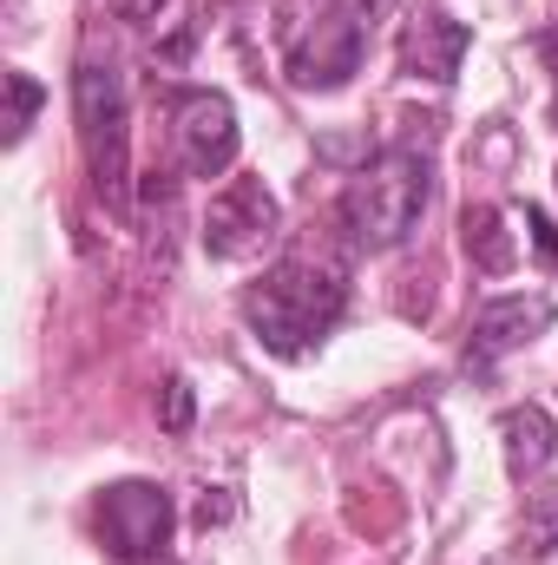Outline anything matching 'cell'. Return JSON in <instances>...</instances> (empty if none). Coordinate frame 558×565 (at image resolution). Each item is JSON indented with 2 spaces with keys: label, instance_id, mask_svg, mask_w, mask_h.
Returning a JSON list of instances; mask_svg holds the SVG:
<instances>
[{
  "label": "cell",
  "instance_id": "6da1fadb",
  "mask_svg": "<svg viewBox=\"0 0 558 565\" xmlns=\"http://www.w3.org/2000/svg\"><path fill=\"white\" fill-rule=\"evenodd\" d=\"M342 316H348V264L329 257V250H296V257L270 264L264 277L244 289V322H250V335H257L270 355H282V362L322 349V335H329Z\"/></svg>",
  "mask_w": 558,
  "mask_h": 565
},
{
  "label": "cell",
  "instance_id": "7a4b0ae2",
  "mask_svg": "<svg viewBox=\"0 0 558 565\" xmlns=\"http://www.w3.org/2000/svg\"><path fill=\"white\" fill-rule=\"evenodd\" d=\"M427 204H433V158L420 145H388L342 184L335 217H342L355 250L382 257V250H401L415 237Z\"/></svg>",
  "mask_w": 558,
  "mask_h": 565
},
{
  "label": "cell",
  "instance_id": "3957f363",
  "mask_svg": "<svg viewBox=\"0 0 558 565\" xmlns=\"http://www.w3.org/2000/svg\"><path fill=\"white\" fill-rule=\"evenodd\" d=\"M395 0H289L282 7V66L302 93H335L362 73L368 40Z\"/></svg>",
  "mask_w": 558,
  "mask_h": 565
},
{
  "label": "cell",
  "instance_id": "277c9868",
  "mask_svg": "<svg viewBox=\"0 0 558 565\" xmlns=\"http://www.w3.org/2000/svg\"><path fill=\"white\" fill-rule=\"evenodd\" d=\"M73 113H79V145L93 164V184L106 204H126V79L112 60H79L73 73Z\"/></svg>",
  "mask_w": 558,
  "mask_h": 565
},
{
  "label": "cell",
  "instance_id": "5b68a950",
  "mask_svg": "<svg viewBox=\"0 0 558 565\" xmlns=\"http://www.w3.org/2000/svg\"><path fill=\"white\" fill-rule=\"evenodd\" d=\"M93 520H99V546L112 559L144 565V559H164L171 526H178V507H171V493L158 480H119V487L99 493Z\"/></svg>",
  "mask_w": 558,
  "mask_h": 565
},
{
  "label": "cell",
  "instance_id": "8992f818",
  "mask_svg": "<svg viewBox=\"0 0 558 565\" xmlns=\"http://www.w3.org/2000/svg\"><path fill=\"white\" fill-rule=\"evenodd\" d=\"M277 237H282V211L257 178L224 184V191L211 198V211H204V250H211L217 264H250V257H264Z\"/></svg>",
  "mask_w": 558,
  "mask_h": 565
},
{
  "label": "cell",
  "instance_id": "52a82bcc",
  "mask_svg": "<svg viewBox=\"0 0 558 565\" xmlns=\"http://www.w3.org/2000/svg\"><path fill=\"white\" fill-rule=\"evenodd\" d=\"M237 113L224 93H178L171 99V151L184 178H224L237 164Z\"/></svg>",
  "mask_w": 558,
  "mask_h": 565
},
{
  "label": "cell",
  "instance_id": "ba28073f",
  "mask_svg": "<svg viewBox=\"0 0 558 565\" xmlns=\"http://www.w3.org/2000/svg\"><path fill=\"white\" fill-rule=\"evenodd\" d=\"M546 322H552V302H546V296H493V302L473 316V335H466V349H460L466 375H493V369H500L513 349H526Z\"/></svg>",
  "mask_w": 558,
  "mask_h": 565
},
{
  "label": "cell",
  "instance_id": "9c48e42d",
  "mask_svg": "<svg viewBox=\"0 0 558 565\" xmlns=\"http://www.w3.org/2000/svg\"><path fill=\"white\" fill-rule=\"evenodd\" d=\"M473 46V26L453 20V13H420L401 33V73L408 79H433V86H453L460 79V60Z\"/></svg>",
  "mask_w": 558,
  "mask_h": 565
},
{
  "label": "cell",
  "instance_id": "30bf717a",
  "mask_svg": "<svg viewBox=\"0 0 558 565\" xmlns=\"http://www.w3.org/2000/svg\"><path fill=\"white\" fill-rule=\"evenodd\" d=\"M500 454H506V473L513 480H539L558 454V422L539 402H519L500 415Z\"/></svg>",
  "mask_w": 558,
  "mask_h": 565
},
{
  "label": "cell",
  "instance_id": "8fae6325",
  "mask_svg": "<svg viewBox=\"0 0 558 565\" xmlns=\"http://www.w3.org/2000/svg\"><path fill=\"white\" fill-rule=\"evenodd\" d=\"M460 244H466V257H473L480 277H506V270L519 264V244H513L500 204H473V211L460 217Z\"/></svg>",
  "mask_w": 558,
  "mask_h": 565
},
{
  "label": "cell",
  "instance_id": "7c38bea8",
  "mask_svg": "<svg viewBox=\"0 0 558 565\" xmlns=\"http://www.w3.org/2000/svg\"><path fill=\"white\" fill-rule=\"evenodd\" d=\"M40 79L33 73H7V145L26 139V126H33V113H40Z\"/></svg>",
  "mask_w": 558,
  "mask_h": 565
},
{
  "label": "cell",
  "instance_id": "4fadbf2b",
  "mask_svg": "<svg viewBox=\"0 0 558 565\" xmlns=\"http://www.w3.org/2000/svg\"><path fill=\"white\" fill-rule=\"evenodd\" d=\"M191 422H197L191 382H184V375H164V388H158V427H164V434H191Z\"/></svg>",
  "mask_w": 558,
  "mask_h": 565
},
{
  "label": "cell",
  "instance_id": "5bb4252c",
  "mask_svg": "<svg viewBox=\"0 0 558 565\" xmlns=\"http://www.w3.org/2000/svg\"><path fill=\"white\" fill-rule=\"evenodd\" d=\"M526 237H533V257H539L546 270H558V224L539 204H526Z\"/></svg>",
  "mask_w": 558,
  "mask_h": 565
},
{
  "label": "cell",
  "instance_id": "9a60e30c",
  "mask_svg": "<svg viewBox=\"0 0 558 565\" xmlns=\"http://www.w3.org/2000/svg\"><path fill=\"white\" fill-rule=\"evenodd\" d=\"M526 553H558V500L526 520Z\"/></svg>",
  "mask_w": 558,
  "mask_h": 565
},
{
  "label": "cell",
  "instance_id": "2e32d148",
  "mask_svg": "<svg viewBox=\"0 0 558 565\" xmlns=\"http://www.w3.org/2000/svg\"><path fill=\"white\" fill-rule=\"evenodd\" d=\"M158 7H164V0H126V13H132V20H151Z\"/></svg>",
  "mask_w": 558,
  "mask_h": 565
},
{
  "label": "cell",
  "instance_id": "e0dca14e",
  "mask_svg": "<svg viewBox=\"0 0 558 565\" xmlns=\"http://www.w3.org/2000/svg\"><path fill=\"white\" fill-rule=\"evenodd\" d=\"M158 565H171V559H158Z\"/></svg>",
  "mask_w": 558,
  "mask_h": 565
}]
</instances>
